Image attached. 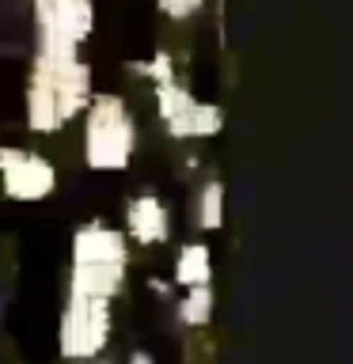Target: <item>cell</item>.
I'll return each instance as SVG.
<instances>
[{"label":"cell","instance_id":"obj_1","mask_svg":"<svg viewBox=\"0 0 353 364\" xmlns=\"http://www.w3.org/2000/svg\"><path fill=\"white\" fill-rule=\"evenodd\" d=\"M95 95V73L84 57H46L34 53L27 95H23V118L31 133H61L68 122L84 114L88 99Z\"/></svg>","mask_w":353,"mask_h":364},{"label":"cell","instance_id":"obj_2","mask_svg":"<svg viewBox=\"0 0 353 364\" xmlns=\"http://www.w3.org/2000/svg\"><path fill=\"white\" fill-rule=\"evenodd\" d=\"M130 269V239L110 224H80L68 247V292L118 300Z\"/></svg>","mask_w":353,"mask_h":364},{"label":"cell","instance_id":"obj_3","mask_svg":"<svg viewBox=\"0 0 353 364\" xmlns=\"http://www.w3.org/2000/svg\"><path fill=\"white\" fill-rule=\"evenodd\" d=\"M137 152V122L122 95L99 91L84 107V164L91 171L114 175L133 164Z\"/></svg>","mask_w":353,"mask_h":364},{"label":"cell","instance_id":"obj_4","mask_svg":"<svg viewBox=\"0 0 353 364\" xmlns=\"http://www.w3.org/2000/svg\"><path fill=\"white\" fill-rule=\"evenodd\" d=\"M110 330H114V300L65 292L61 323H57V349H61L65 360L76 364L95 360L107 349Z\"/></svg>","mask_w":353,"mask_h":364},{"label":"cell","instance_id":"obj_5","mask_svg":"<svg viewBox=\"0 0 353 364\" xmlns=\"http://www.w3.org/2000/svg\"><path fill=\"white\" fill-rule=\"evenodd\" d=\"M34 11V53L46 57H80L84 42L95 31L91 0H31Z\"/></svg>","mask_w":353,"mask_h":364},{"label":"cell","instance_id":"obj_6","mask_svg":"<svg viewBox=\"0 0 353 364\" xmlns=\"http://www.w3.org/2000/svg\"><path fill=\"white\" fill-rule=\"evenodd\" d=\"M156 114L175 141L216 136L224 129V110L216 107V102H198L175 76L156 80Z\"/></svg>","mask_w":353,"mask_h":364},{"label":"cell","instance_id":"obj_7","mask_svg":"<svg viewBox=\"0 0 353 364\" xmlns=\"http://www.w3.org/2000/svg\"><path fill=\"white\" fill-rule=\"evenodd\" d=\"M0 190L8 201L34 205L57 190V167L34 148H8L0 144Z\"/></svg>","mask_w":353,"mask_h":364},{"label":"cell","instance_id":"obj_8","mask_svg":"<svg viewBox=\"0 0 353 364\" xmlns=\"http://www.w3.org/2000/svg\"><path fill=\"white\" fill-rule=\"evenodd\" d=\"M125 239L141 247H159L171 239V213L156 193H137L125 205Z\"/></svg>","mask_w":353,"mask_h":364},{"label":"cell","instance_id":"obj_9","mask_svg":"<svg viewBox=\"0 0 353 364\" xmlns=\"http://www.w3.org/2000/svg\"><path fill=\"white\" fill-rule=\"evenodd\" d=\"M171 281L182 284V289L209 284V281H213V250H209V243H182L179 255H175Z\"/></svg>","mask_w":353,"mask_h":364},{"label":"cell","instance_id":"obj_10","mask_svg":"<svg viewBox=\"0 0 353 364\" xmlns=\"http://www.w3.org/2000/svg\"><path fill=\"white\" fill-rule=\"evenodd\" d=\"M175 318L190 330L209 326V318H213V289L209 284H194V289L182 292V300L175 304Z\"/></svg>","mask_w":353,"mask_h":364},{"label":"cell","instance_id":"obj_11","mask_svg":"<svg viewBox=\"0 0 353 364\" xmlns=\"http://www.w3.org/2000/svg\"><path fill=\"white\" fill-rule=\"evenodd\" d=\"M194 220H198L201 232H216V228L224 224V182L209 178L198 193V205H194Z\"/></svg>","mask_w":353,"mask_h":364},{"label":"cell","instance_id":"obj_12","mask_svg":"<svg viewBox=\"0 0 353 364\" xmlns=\"http://www.w3.org/2000/svg\"><path fill=\"white\" fill-rule=\"evenodd\" d=\"M156 8L171 19H190L205 8V0H156Z\"/></svg>","mask_w":353,"mask_h":364},{"label":"cell","instance_id":"obj_13","mask_svg":"<svg viewBox=\"0 0 353 364\" xmlns=\"http://www.w3.org/2000/svg\"><path fill=\"white\" fill-rule=\"evenodd\" d=\"M130 364H152V357H148V353H133Z\"/></svg>","mask_w":353,"mask_h":364}]
</instances>
